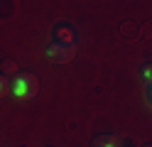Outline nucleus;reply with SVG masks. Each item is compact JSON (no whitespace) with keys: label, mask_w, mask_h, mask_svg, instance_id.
I'll use <instances>...</instances> for the list:
<instances>
[{"label":"nucleus","mask_w":152,"mask_h":147,"mask_svg":"<svg viewBox=\"0 0 152 147\" xmlns=\"http://www.w3.org/2000/svg\"><path fill=\"white\" fill-rule=\"evenodd\" d=\"M147 101H150V105H152V83L147 86Z\"/></svg>","instance_id":"obj_8"},{"label":"nucleus","mask_w":152,"mask_h":147,"mask_svg":"<svg viewBox=\"0 0 152 147\" xmlns=\"http://www.w3.org/2000/svg\"><path fill=\"white\" fill-rule=\"evenodd\" d=\"M128 147H130V145H128Z\"/></svg>","instance_id":"obj_10"},{"label":"nucleus","mask_w":152,"mask_h":147,"mask_svg":"<svg viewBox=\"0 0 152 147\" xmlns=\"http://www.w3.org/2000/svg\"><path fill=\"white\" fill-rule=\"evenodd\" d=\"M3 66H5V71H15V64H12V61H5Z\"/></svg>","instance_id":"obj_7"},{"label":"nucleus","mask_w":152,"mask_h":147,"mask_svg":"<svg viewBox=\"0 0 152 147\" xmlns=\"http://www.w3.org/2000/svg\"><path fill=\"white\" fill-rule=\"evenodd\" d=\"M54 37H56V42H61V44H76V29L69 27V25H56L54 27Z\"/></svg>","instance_id":"obj_3"},{"label":"nucleus","mask_w":152,"mask_h":147,"mask_svg":"<svg viewBox=\"0 0 152 147\" xmlns=\"http://www.w3.org/2000/svg\"><path fill=\"white\" fill-rule=\"evenodd\" d=\"M7 93H10V81H7V76L0 71V98L7 96Z\"/></svg>","instance_id":"obj_5"},{"label":"nucleus","mask_w":152,"mask_h":147,"mask_svg":"<svg viewBox=\"0 0 152 147\" xmlns=\"http://www.w3.org/2000/svg\"><path fill=\"white\" fill-rule=\"evenodd\" d=\"M74 54H76L74 44H61V42H54L49 49H47V56H49L52 61H56V64H66V61H71Z\"/></svg>","instance_id":"obj_2"},{"label":"nucleus","mask_w":152,"mask_h":147,"mask_svg":"<svg viewBox=\"0 0 152 147\" xmlns=\"http://www.w3.org/2000/svg\"><path fill=\"white\" fill-rule=\"evenodd\" d=\"M10 93L15 98H22V101L34 98L39 93V81H37V76L32 71H20V74H15V78L10 81Z\"/></svg>","instance_id":"obj_1"},{"label":"nucleus","mask_w":152,"mask_h":147,"mask_svg":"<svg viewBox=\"0 0 152 147\" xmlns=\"http://www.w3.org/2000/svg\"><path fill=\"white\" fill-rule=\"evenodd\" d=\"M140 74H142V78H145V83L150 86L152 83V64H145V66L140 69Z\"/></svg>","instance_id":"obj_6"},{"label":"nucleus","mask_w":152,"mask_h":147,"mask_svg":"<svg viewBox=\"0 0 152 147\" xmlns=\"http://www.w3.org/2000/svg\"><path fill=\"white\" fill-rule=\"evenodd\" d=\"M93 147H123V142L115 135H98L93 140Z\"/></svg>","instance_id":"obj_4"},{"label":"nucleus","mask_w":152,"mask_h":147,"mask_svg":"<svg viewBox=\"0 0 152 147\" xmlns=\"http://www.w3.org/2000/svg\"><path fill=\"white\" fill-rule=\"evenodd\" d=\"M145 147H152V145H145Z\"/></svg>","instance_id":"obj_9"}]
</instances>
